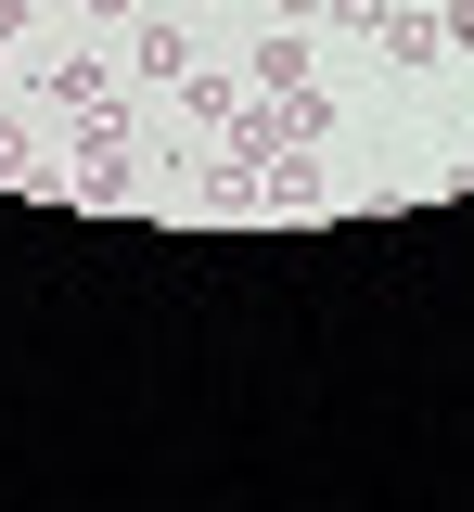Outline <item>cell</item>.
Listing matches in <instances>:
<instances>
[{"mask_svg": "<svg viewBox=\"0 0 474 512\" xmlns=\"http://www.w3.org/2000/svg\"><path fill=\"white\" fill-rule=\"evenodd\" d=\"M0 180H26V128L13 116H0Z\"/></svg>", "mask_w": 474, "mask_h": 512, "instance_id": "52a82bcc", "label": "cell"}, {"mask_svg": "<svg viewBox=\"0 0 474 512\" xmlns=\"http://www.w3.org/2000/svg\"><path fill=\"white\" fill-rule=\"evenodd\" d=\"M13 26H26V0H0V39H13Z\"/></svg>", "mask_w": 474, "mask_h": 512, "instance_id": "9c48e42d", "label": "cell"}, {"mask_svg": "<svg viewBox=\"0 0 474 512\" xmlns=\"http://www.w3.org/2000/svg\"><path fill=\"white\" fill-rule=\"evenodd\" d=\"M282 13H321V0H282Z\"/></svg>", "mask_w": 474, "mask_h": 512, "instance_id": "8fae6325", "label": "cell"}, {"mask_svg": "<svg viewBox=\"0 0 474 512\" xmlns=\"http://www.w3.org/2000/svg\"><path fill=\"white\" fill-rule=\"evenodd\" d=\"M244 90H257V103H295V90H308V39H295V26H270V39L244 52Z\"/></svg>", "mask_w": 474, "mask_h": 512, "instance_id": "7a4b0ae2", "label": "cell"}, {"mask_svg": "<svg viewBox=\"0 0 474 512\" xmlns=\"http://www.w3.org/2000/svg\"><path fill=\"white\" fill-rule=\"evenodd\" d=\"M141 77H154V90H180V77H193V39H180V26H141Z\"/></svg>", "mask_w": 474, "mask_h": 512, "instance_id": "277c9868", "label": "cell"}, {"mask_svg": "<svg viewBox=\"0 0 474 512\" xmlns=\"http://www.w3.org/2000/svg\"><path fill=\"white\" fill-rule=\"evenodd\" d=\"M90 13H141V0H90Z\"/></svg>", "mask_w": 474, "mask_h": 512, "instance_id": "30bf717a", "label": "cell"}, {"mask_svg": "<svg viewBox=\"0 0 474 512\" xmlns=\"http://www.w3.org/2000/svg\"><path fill=\"white\" fill-rule=\"evenodd\" d=\"M321 13H334L346 39H372V26H385V13H398V0H321Z\"/></svg>", "mask_w": 474, "mask_h": 512, "instance_id": "8992f818", "label": "cell"}, {"mask_svg": "<svg viewBox=\"0 0 474 512\" xmlns=\"http://www.w3.org/2000/svg\"><path fill=\"white\" fill-rule=\"evenodd\" d=\"M180 103H193V128H231V103H244V90H231V77H180Z\"/></svg>", "mask_w": 474, "mask_h": 512, "instance_id": "5b68a950", "label": "cell"}, {"mask_svg": "<svg viewBox=\"0 0 474 512\" xmlns=\"http://www.w3.org/2000/svg\"><path fill=\"white\" fill-rule=\"evenodd\" d=\"M26 77H39V90H52V103H65L77 128H103V116H116V77H103L90 52H65V64H26Z\"/></svg>", "mask_w": 474, "mask_h": 512, "instance_id": "6da1fadb", "label": "cell"}, {"mask_svg": "<svg viewBox=\"0 0 474 512\" xmlns=\"http://www.w3.org/2000/svg\"><path fill=\"white\" fill-rule=\"evenodd\" d=\"M372 39H385V64H436V52H449V26H436V13H385Z\"/></svg>", "mask_w": 474, "mask_h": 512, "instance_id": "3957f363", "label": "cell"}, {"mask_svg": "<svg viewBox=\"0 0 474 512\" xmlns=\"http://www.w3.org/2000/svg\"><path fill=\"white\" fill-rule=\"evenodd\" d=\"M436 26H449V52H474V0H449V13H436Z\"/></svg>", "mask_w": 474, "mask_h": 512, "instance_id": "ba28073f", "label": "cell"}]
</instances>
